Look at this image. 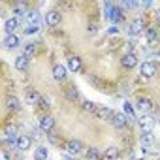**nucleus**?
<instances>
[{
	"mask_svg": "<svg viewBox=\"0 0 160 160\" xmlns=\"http://www.w3.org/2000/svg\"><path fill=\"white\" fill-rule=\"evenodd\" d=\"M156 70H158V64H156L152 58L143 60L141 66H139V73H141L143 79H151V77H154V75H156Z\"/></svg>",
	"mask_w": 160,
	"mask_h": 160,
	"instance_id": "nucleus-1",
	"label": "nucleus"
},
{
	"mask_svg": "<svg viewBox=\"0 0 160 160\" xmlns=\"http://www.w3.org/2000/svg\"><path fill=\"white\" fill-rule=\"evenodd\" d=\"M145 28H147V25H145V21L141 19V17H138V19H134L130 25H128V34L130 36H139L141 32H145Z\"/></svg>",
	"mask_w": 160,
	"mask_h": 160,
	"instance_id": "nucleus-2",
	"label": "nucleus"
},
{
	"mask_svg": "<svg viewBox=\"0 0 160 160\" xmlns=\"http://www.w3.org/2000/svg\"><path fill=\"white\" fill-rule=\"evenodd\" d=\"M138 55L136 53H124L122 55V58H121V64L126 68V70H134L136 66H138Z\"/></svg>",
	"mask_w": 160,
	"mask_h": 160,
	"instance_id": "nucleus-3",
	"label": "nucleus"
},
{
	"mask_svg": "<svg viewBox=\"0 0 160 160\" xmlns=\"http://www.w3.org/2000/svg\"><path fill=\"white\" fill-rule=\"evenodd\" d=\"M19 27H21V19H19V17H10V19H6V23H4L6 36L15 34V30H19Z\"/></svg>",
	"mask_w": 160,
	"mask_h": 160,
	"instance_id": "nucleus-4",
	"label": "nucleus"
},
{
	"mask_svg": "<svg viewBox=\"0 0 160 160\" xmlns=\"http://www.w3.org/2000/svg\"><path fill=\"white\" fill-rule=\"evenodd\" d=\"M111 124H113L115 128H124V126L128 124V117H126V113H122V111L113 113V117H111Z\"/></svg>",
	"mask_w": 160,
	"mask_h": 160,
	"instance_id": "nucleus-5",
	"label": "nucleus"
},
{
	"mask_svg": "<svg viewBox=\"0 0 160 160\" xmlns=\"http://www.w3.org/2000/svg\"><path fill=\"white\" fill-rule=\"evenodd\" d=\"M138 126L143 130V132H152V126H154V119L151 115H141L139 121H138Z\"/></svg>",
	"mask_w": 160,
	"mask_h": 160,
	"instance_id": "nucleus-6",
	"label": "nucleus"
},
{
	"mask_svg": "<svg viewBox=\"0 0 160 160\" xmlns=\"http://www.w3.org/2000/svg\"><path fill=\"white\" fill-rule=\"evenodd\" d=\"M30 145H32V138H30V136H19V138H17L15 151L25 152V151H28V149H30Z\"/></svg>",
	"mask_w": 160,
	"mask_h": 160,
	"instance_id": "nucleus-7",
	"label": "nucleus"
},
{
	"mask_svg": "<svg viewBox=\"0 0 160 160\" xmlns=\"http://www.w3.org/2000/svg\"><path fill=\"white\" fill-rule=\"evenodd\" d=\"M53 77L57 79V81H60V83H64L66 79H68V73H66V68L62 66V64H55L53 66Z\"/></svg>",
	"mask_w": 160,
	"mask_h": 160,
	"instance_id": "nucleus-8",
	"label": "nucleus"
},
{
	"mask_svg": "<svg viewBox=\"0 0 160 160\" xmlns=\"http://www.w3.org/2000/svg\"><path fill=\"white\" fill-rule=\"evenodd\" d=\"M64 96H66L70 102L79 100V91H77V87H75L73 83H68V85H66V89H64Z\"/></svg>",
	"mask_w": 160,
	"mask_h": 160,
	"instance_id": "nucleus-9",
	"label": "nucleus"
},
{
	"mask_svg": "<svg viewBox=\"0 0 160 160\" xmlns=\"http://www.w3.org/2000/svg\"><path fill=\"white\" fill-rule=\"evenodd\" d=\"M53 126H55V121H53V117L51 115H42V119H40V130H43V132H51L53 130Z\"/></svg>",
	"mask_w": 160,
	"mask_h": 160,
	"instance_id": "nucleus-10",
	"label": "nucleus"
},
{
	"mask_svg": "<svg viewBox=\"0 0 160 160\" xmlns=\"http://www.w3.org/2000/svg\"><path fill=\"white\" fill-rule=\"evenodd\" d=\"M45 23H47L49 27H57V25L60 23V13H58L57 10H49V12L45 13Z\"/></svg>",
	"mask_w": 160,
	"mask_h": 160,
	"instance_id": "nucleus-11",
	"label": "nucleus"
},
{
	"mask_svg": "<svg viewBox=\"0 0 160 160\" xmlns=\"http://www.w3.org/2000/svg\"><path fill=\"white\" fill-rule=\"evenodd\" d=\"M19 45H21V40H19L17 34H10V36L4 38V47L6 49H17Z\"/></svg>",
	"mask_w": 160,
	"mask_h": 160,
	"instance_id": "nucleus-12",
	"label": "nucleus"
},
{
	"mask_svg": "<svg viewBox=\"0 0 160 160\" xmlns=\"http://www.w3.org/2000/svg\"><path fill=\"white\" fill-rule=\"evenodd\" d=\"M28 64H30V60H28V57H27V55H17V57H15V60H13L15 70H21V72H25V70L28 68Z\"/></svg>",
	"mask_w": 160,
	"mask_h": 160,
	"instance_id": "nucleus-13",
	"label": "nucleus"
},
{
	"mask_svg": "<svg viewBox=\"0 0 160 160\" xmlns=\"http://www.w3.org/2000/svg\"><path fill=\"white\" fill-rule=\"evenodd\" d=\"M70 154H77V152H81L83 151V145H81V141H75V139H72V141H68L66 143V147H64Z\"/></svg>",
	"mask_w": 160,
	"mask_h": 160,
	"instance_id": "nucleus-14",
	"label": "nucleus"
},
{
	"mask_svg": "<svg viewBox=\"0 0 160 160\" xmlns=\"http://www.w3.org/2000/svg\"><path fill=\"white\" fill-rule=\"evenodd\" d=\"M94 115H96L98 119L106 121V119H111V117H113V111H111L109 108H106V106H98L96 111H94Z\"/></svg>",
	"mask_w": 160,
	"mask_h": 160,
	"instance_id": "nucleus-15",
	"label": "nucleus"
},
{
	"mask_svg": "<svg viewBox=\"0 0 160 160\" xmlns=\"http://www.w3.org/2000/svg\"><path fill=\"white\" fill-rule=\"evenodd\" d=\"M68 68H70L72 72H81V68H83L81 58H79V57H70V58H68Z\"/></svg>",
	"mask_w": 160,
	"mask_h": 160,
	"instance_id": "nucleus-16",
	"label": "nucleus"
},
{
	"mask_svg": "<svg viewBox=\"0 0 160 160\" xmlns=\"http://www.w3.org/2000/svg\"><path fill=\"white\" fill-rule=\"evenodd\" d=\"M27 102H28L30 106H38V104L42 102V98H40V94H38L34 89H27Z\"/></svg>",
	"mask_w": 160,
	"mask_h": 160,
	"instance_id": "nucleus-17",
	"label": "nucleus"
},
{
	"mask_svg": "<svg viewBox=\"0 0 160 160\" xmlns=\"http://www.w3.org/2000/svg\"><path fill=\"white\" fill-rule=\"evenodd\" d=\"M143 34H145V38H147V42H149V43H154V42H158V30H156L154 27H147Z\"/></svg>",
	"mask_w": 160,
	"mask_h": 160,
	"instance_id": "nucleus-18",
	"label": "nucleus"
},
{
	"mask_svg": "<svg viewBox=\"0 0 160 160\" xmlns=\"http://www.w3.org/2000/svg\"><path fill=\"white\" fill-rule=\"evenodd\" d=\"M121 156V151L117 149V147H108L106 151H104V158L106 160H117Z\"/></svg>",
	"mask_w": 160,
	"mask_h": 160,
	"instance_id": "nucleus-19",
	"label": "nucleus"
},
{
	"mask_svg": "<svg viewBox=\"0 0 160 160\" xmlns=\"http://www.w3.org/2000/svg\"><path fill=\"white\" fill-rule=\"evenodd\" d=\"M138 109L143 111V113H147V111L152 109V102H151L149 98H139V100H138Z\"/></svg>",
	"mask_w": 160,
	"mask_h": 160,
	"instance_id": "nucleus-20",
	"label": "nucleus"
},
{
	"mask_svg": "<svg viewBox=\"0 0 160 160\" xmlns=\"http://www.w3.org/2000/svg\"><path fill=\"white\" fill-rule=\"evenodd\" d=\"M38 32H40V23H28L23 30V34H27V36H36Z\"/></svg>",
	"mask_w": 160,
	"mask_h": 160,
	"instance_id": "nucleus-21",
	"label": "nucleus"
},
{
	"mask_svg": "<svg viewBox=\"0 0 160 160\" xmlns=\"http://www.w3.org/2000/svg\"><path fill=\"white\" fill-rule=\"evenodd\" d=\"M139 141H141V145L147 149L149 145H152L154 143V136H152V132H143L141 134V138H139Z\"/></svg>",
	"mask_w": 160,
	"mask_h": 160,
	"instance_id": "nucleus-22",
	"label": "nucleus"
},
{
	"mask_svg": "<svg viewBox=\"0 0 160 160\" xmlns=\"http://www.w3.org/2000/svg\"><path fill=\"white\" fill-rule=\"evenodd\" d=\"M47 154H49L47 147H45V145H40V147L34 151V160H47Z\"/></svg>",
	"mask_w": 160,
	"mask_h": 160,
	"instance_id": "nucleus-23",
	"label": "nucleus"
},
{
	"mask_svg": "<svg viewBox=\"0 0 160 160\" xmlns=\"http://www.w3.org/2000/svg\"><path fill=\"white\" fill-rule=\"evenodd\" d=\"M102 156H104V152H100L96 147H89L87 149V158L89 160H100Z\"/></svg>",
	"mask_w": 160,
	"mask_h": 160,
	"instance_id": "nucleus-24",
	"label": "nucleus"
},
{
	"mask_svg": "<svg viewBox=\"0 0 160 160\" xmlns=\"http://www.w3.org/2000/svg\"><path fill=\"white\" fill-rule=\"evenodd\" d=\"M25 19H27L28 23H38V19H40V13H38L36 10H28V12H27V15H25Z\"/></svg>",
	"mask_w": 160,
	"mask_h": 160,
	"instance_id": "nucleus-25",
	"label": "nucleus"
},
{
	"mask_svg": "<svg viewBox=\"0 0 160 160\" xmlns=\"http://www.w3.org/2000/svg\"><path fill=\"white\" fill-rule=\"evenodd\" d=\"M36 45H38V43H34V42H28V43H25V53H23V55H27V57L34 55V53H36Z\"/></svg>",
	"mask_w": 160,
	"mask_h": 160,
	"instance_id": "nucleus-26",
	"label": "nucleus"
},
{
	"mask_svg": "<svg viewBox=\"0 0 160 160\" xmlns=\"http://www.w3.org/2000/svg\"><path fill=\"white\" fill-rule=\"evenodd\" d=\"M96 108H98V106H96L94 102L83 100V109H85V111H91V113H94V111H96Z\"/></svg>",
	"mask_w": 160,
	"mask_h": 160,
	"instance_id": "nucleus-27",
	"label": "nucleus"
},
{
	"mask_svg": "<svg viewBox=\"0 0 160 160\" xmlns=\"http://www.w3.org/2000/svg\"><path fill=\"white\" fill-rule=\"evenodd\" d=\"M117 34H119V27L117 25H111L108 28V36H117Z\"/></svg>",
	"mask_w": 160,
	"mask_h": 160,
	"instance_id": "nucleus-28",
	"label": "nucleus"
},
{
	"mask_svg": "<svg viewBox=\"0 0 160 160\" xmlns=\"http://www.w3.org/2000/svg\"><path fill=\"white\" fill-rule=\"evenodd\" d=\"M124 113H128V115H134V113H136V111H134V106H132L130 102L124 104Z\"/></svg>",
	"mask_w": 160,
	"mask_h": 160,
	"instance_id": "nucleus-29",
	"label": "nucleus"
},
{
	"mask_svg": "<svg viewBox=\"0 0 160 160\" xmlns=\"http://www.w3.org/2000/svg\"><path fill=\"white\" fill-rule=\"evenodd\" d=\"M156 23H158V25H160V13H158V15H156Z\"/></svg>",
	"mask_w": 160,
	"mask_h": 160,
	"instance_id": "nucleus-30",
	"label": "nucleus"
},
{
	"mask_svg": "<svg viewBox=\"0 0 160 160\" xmlns=\"http://www.w3.org/2000/svg\"><path fill=\"white\" fill-rule=\"evenodd\" d=\"M158 124H160V121H158Z\"/></svg>",
	"mask_w": 160,
	"mask_h": 160,
	"instance_id": "nucleus-31",
	"label": "nucleus"
}]
</instances>
